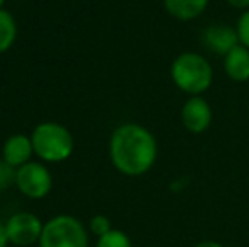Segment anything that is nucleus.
Instances as JSON below:
<instances>
[{
  "mask_svg": "<svg viewBox=\"0 0 249 247\" xmlns=\"http://www.w3.org/2000/svg\"><path fill=\"white\" fill-rule=\"evenodd\" d=\"M3 2H5V0H0V9H3Z\"/></svg>",
  "mask_w": 249,
  "mask_h": 247,
  "instance_id": "obj_20",
  "label": "nucleus"
},
{
  "mask_svg": "<svg viewBox=\"0 0 249 247\" xmlns=\"http://www.w3.org/2000/svg\"><path fill=\"white\" fill-rule=\"evenodd\" d=\"M39 247H89V229L73 215H56L44 222Z\"/></svg>",
  "mask_w": 249,
  "mask_h": 247,
  "instance_id": "obj_4",
  "label": "nucleus"
},
{
  "mask_svg": "<svg viewBox=\"0 0 249 247\" xmlns=\"http://www.w3.org/2000/svg\"><path fill=\"white\" fill-rule=\"evenodd\" d=\"M195 247H224L220 242H215V241H202V242H198Z\"/></svg>",
  "mask_w": 249,
  "mask_h": 247,
  "instance_id": "obj_19",
  "label": "nucleus"
},
{
  "mask_svg": "<svg viewBox=\"0 0 249 247\" xmlns=\"http://www.w3.org/2000/svg\"><path fill=\"white\" fill-rule=\"evenodd\" d=\"M44 224L33 212H17L5 220V232L9 244L16 247H29L39 244Z\"/></svg>",
  "mask_w": 249,
  "mask_h": 247,
  "instance_id": "obj_6",
  "label": "nucleus"
},
{
  "mask_svg": "<svg viewBox=\"0 0 249 247\" xmlns=\"http://www.w3.org/2000/svg\"><path fill=\"white\" fill-rule=\"evenodd\" d=\"M209 3L210 0H163L164 10L181 22L198 19L207 10Z\"/></svg>",
  "mask_w": 249,
  "mask_h": 247,
  "instance_id": "obj_11",
  "label": "nucleus"
},
{
  "mask_svg": "<svg viewBox=\"0 0 249 247\" xmlns=\"http://www.w3.org/2000/svg\"><path fill=\"white\" fill-rule=\"evenodd\" d=\"M108 156L119 173L131 178L142 176L158 159L156 137L144 125L125 122L112 132Z\"/></svg>",
  "mask_w": 249,
  "mask_h": 247,
  "instance_id": "obj_1",
  "label": "nucleus"
},
{
  "mask_svg": "<svg viewBox=\"0 0 249 247\" xmlns=\"http://www.w3.org/2000/svg\"><path fill=\"white\" fill-rule=\"evenodd\" d=\"M89 231L95 235L97 239L102 237V235L108 234L112 231V224L110 218L105 217V215H93L89 222Z\"/></svg>",
  "mask_w": 249,
  "mask_h": 247,
  "instance_id": "obj_14",
  "label": "nucleus"
},
{
  "mask_svg": "<svg viewBox=\"0 0 249 247\" xmlns=\"http://www.w3.org/2000/svg\"><path fill=\"white\" fill-rule=\"evenodd\" d=\"M200 39H202L205 49L222 58L239 44L236 27L224 22H213L209 27H205Z\"/></svg>",
  "mask_w": 249,
  "mask_h": 247,
  "instance_id": "obj_8",
  "label": "nucleus"
},
{
  "mask_svg": "<svg viewBox=\"0 0 249 247\" xmlns=\"http://www.w3.org/2000/svg\"><path fill=\"white\" fill-rule=\"evenodd\" d=\"M170 75L175 86L188 97H200L212 86L213 68L203 54L185 51L171 63Z\"/></svg>",
  "mask_w": 249,
  "mask_h": 247,
  "instance_id": "obj_2",
  "label": "nucleus"
},
{
  "mask_svg": "<svg viewBox=\"0 0 249 247\" xmlns=\"http://www.w3.org/2000/svg\"><path fill=\"white\" fill-rule=\"evenodd\" d=\"M180 120L185 131L190 134H203L209 131L213 120V112L210 103L200 97H188L180 110Z\"/></svg>",
  "mask_w": 249,
  "mask_h": 247,
  "instance_id": "obj_7",
  "label": "nucleus"
},
{
  "mask_svg": "<svg viewBox=\"0 0 249 247\" xmlns=\"http://www.w3.org/2000/svg\"><path fill=\"white\" fill-rule=\"evenodd\" d=\"M226 2L229 3L232 9H237V10H241V12L249 9V0H226Z\"/></svg>",
  "mask_w": 249,
  "mask_h": 247,
  "instance_id": "obj_17",
  "label": "nucleus"
},
{
  "mask_svg": "<svg viewBox=\"0 0 249 247\" xmlns=\"http://www.w3.org/2000/svg\"><path fill=\"white\" fill-rule=\"evenodd\" d=\"M234 27H236L239 44L249 49V9L241 12V16L237 17V22Z\"/></svg>",
  "mask_w": 249,
  "mask_h": 247,
  "instance_id": "obj_15",
  "label": "nucleus"
},
{
  "mask_svg": "<svg viewBox=\"0 0 249 247\" xmlns=\"http://www.w3.org/2000/svg\"><path fill=\"white\" fill-rule=\"evenodd\" d=\"M17 37V24L14 16L5 9H0V54L14 46Z\"/></svg>",
  "mask_w": 249,
  "mask_h": 247,
  "instance_id": "obj_12",
  "label": "nucleus"
},
{
  "mask_svg": "<svg viewBox=\"0 0 249 247\" xmlns=\"http://www.w3.org/2000/svg\"><path fill=\"white\" fill-rule=\"evenodd\" d=\"M224 73L236 83L249 82V49L237 44L224 56Z\"/></svg>",
  "mask_w": 249,
  "mask_h": 247,
  "instance_id": "obj_10",
  "label": "nucleus"
},
{
  "mask_svg": "<svg viewBox=\"0 0 249 247\" xmlns=\"http://www.w3.org/2000/svg\"><path fill=\"white\" fill-rule=\"evenodd\" d=\"M16 186L24 197L31 198V200H41L51 193L53 176L43 163L29 161L17 168Z\"/></svg>",
  "mask_w": 249,
  "mask_h": 247,
  "instance_id": "obj_5",
  "label": "nucleus"
},
{
  "mask_svg": "<svg viewBox=\"0 0 249 247\" xmlns=\"http://www.w3.org/2000/svg\"><path fill=\"white\" fill-rule=\"evenodd\" d=\"M34 154L33 141L24 134H14L5 141L2 149V159L9 163L12 168H20L31 161Z\"/></svg>",
  "mask_w": 249,
  "mask_h": 247,
  "instance_id": "obj_9",
  "label": "nucleus"
},
{
  "mask_svg": "<svg viewBox=\"0 0 249 247\" xmlns=\"http://www.w3.org/2000/svg\"><path fill=\"white\" fill-rule=\"evenodd\" d=\"M9 246V239H7V232H5V222L0 220V247H7Z\"/></svg>",
  "mask_w": 249,
  "mask_h": 247,
  "instance_id": "obj_18",
  "label": "nucleus"
},
{
  "mask_svg": "<svg viewBox=\"0 0 249 247\" xmlns=\"http://www.w3.org/2000/svg\"><path fill=\"white\" fill-rule=\"evenodd\" d=\"M34 154L46 163H61L73 152V135L65 125L58 122L39 124L31 134Z\"/></svg>",
  "mask_w": 249,
  "mask_h": 247,
  "instance_id": "obj_3",
  "label": "nucleus"
},
{
  "mask_svg": "<svg viewBox=\"0 0 249 247\" xmlns=\"http://www.w3.org/2000/svg\"><path fill=\"white\" fill-rule=\"evenodd\" d=\"M95 247H132V242L125 232L112 229L108 234L97 239Z\"/></svg>",
  "mask_w": 249,
  "mask_h": 247,
  "instance_id": "obj_13",
  "label": "nucleus"
},
{
  "mask_svg": "<svg viewBox=\"0 0 249 247\" xmlns=\"http://www.w3.org/2000/svg\"><path fill=\"white\" fill-rule=\"evenodd\" d=\"M16 173H17L16 168H12L9 163L0 159V193L5 191L7 188H10L12 185H16Z\"/></svg>",
  "mask_w": 249,
  "mask_h": 247,
  "instance_id": "obj_16",
  "label": "nucleus"
}]
</instances>
